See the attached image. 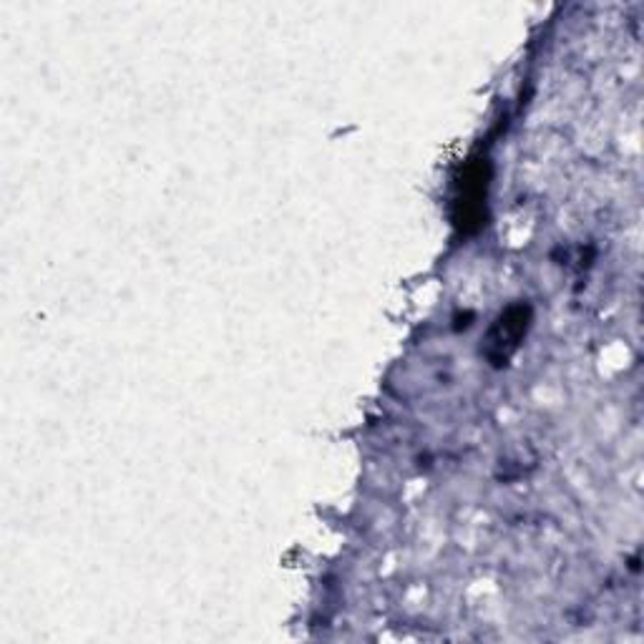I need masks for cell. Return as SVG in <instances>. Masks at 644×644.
I'll use <instances>...</instances> for the list:
<instances>
[{"label":"cell","instance_id":"cell-1","mask_svg":"<svg viewBox=\"0 0 644 644\" xmlns=\"http://www.w3.org/2000/svg\"><path fill=\"white\" fill-rule=\"evenodd\" d=\"M528 328V307H511L506 315H501V320L493 325L489 335V358L496 365H504L511 358V352L516 350L519 340Z\"/></svg>","mask_w":644,"mask_h":644}]
</instances>
